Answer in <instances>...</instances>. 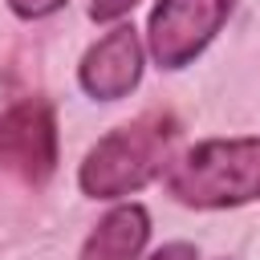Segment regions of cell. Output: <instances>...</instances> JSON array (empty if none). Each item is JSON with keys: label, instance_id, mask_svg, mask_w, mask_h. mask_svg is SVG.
<instances>
[{"label": "cell", "instance_id": "6da1fadb", "mask_svg": "<svg viewBox=\"0 0 260 260\" xmlns=\"http://www.w3.org/2000/svg\"><path fill=\"white\" fill-rule=\"evenodd\" d=\"M179 122L167 110H150L106 138H98L77 171V183L89 199H122L142 191L154 175H162L171 146H175Z\"/></svg>", "mask_w": 260, "mask_h": 260}, {"label": "cell", "instance_id": "7a4b0ae2", "mask_svg": "<svg viewBox=\"0 0 260 260\" xmlns=\"http://www.w3.org/2000/svg\"><path fill=\"white\" fill-rule=\"evenodd\" d=\"M167 191L183 207H240L260 199V134L195 142L167 171Z\"/></svg>", "mask_w": 260, "mask_h": 260}, {"label": "cell", "instance_id": "3957f363", "mask_svg": "<svg viewBox=\"0 0 260 260\" xmlns=\"http://www.w3.org/2000/svg\"><path fill=\"white\" fill-rule=\"evenodd\" d=\"M236 0H158L146 24V45L158 69L191 65L228 24Z\"/></svg>", "mask_w": 260, "mask_h": 260}, {"label": "cell", "instance_id": "277c9868", "mask_svg": "<svg viewBox=\"0 0 260 260\" xmlns=\"http://www.w3.org/2000/svg\"><path fill=\"white\" fill-rule=\"evenodd\" d=\"M0 171L28 187L57 171V118L45 98H24L0 114Z\"/></svg>", "mask_w": 260, "mask_h": 260}, {"label": "cell", "instance_id": "5b68a950", "mask_svg": "<svg viewBox=\"0 0 260 260\" xmlns=\"http://www.w3.org/2000/svg\"><path fill=\"white\" fill-rule=\"evenodd\" d=\"M142 77V41L134 24H114L102 41H93L77 65V81L93 102L126 98Z\"/></svg>", "mask_w": 260, "mask_h": 260}, {"label": "cell", "instance_id": "8992f818", "mask_svg": "<svg viewBox=\"0 0 260 260\" xmlns=\"http://www.w3.org/2000/svg\"><path fill=\"white\" fill-rule=\"evenodd\" d=\"M146 236H150L146 207L142 203H122L85 236L77 260H138Z\"/></svg>", "mask_w": 260, "mask_h": 260}, {"label": "cell", "instance_id": "52a82bcc", "mask_svg": "<svg viewBox=\"0 0 260 260\" xmlns=\"http://www.w3.org/2000/svg\"><path fill=\"white\" fill-rule=\"evenodd\" d=\"M69 0H8V8L20 16V20H41V16H53L57 8H65Z\"/></svg>", "mask_w": 260, "mask_h": 260}, {"label": "cell", "instance_id": "ba28073f", "mask_svg": "<svg viewBox=\"0 0 260 260\" xmlns=\"http://www.w3.org/2000/svg\"><path fill=\"white\" fill-rule=\"evenodd\" d=\"M134 4H138V0H93V4H89V16H93V20H118V16H126Z\"/></svg>", "mask_w": 260, "mask_h": 260}, {"label": "cell", "instance_id": "9c48e42d", "mask_svg": "<svg viewBox=\"0 0 260 260\" xmlns=\"http://www.w3.org/2000/svg\"><path fill=\"white\" fill-rule=\"evenodd\" d=\"M150 260H199L195 244H162L158 252H150Z\"/></svg>", "mask_w": 260, "mask_h": 260}]
</instances>
